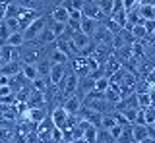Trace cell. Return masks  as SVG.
Returning <instances> with one entry per match:
<instances>
[{
    "mask_svg": "<svg viewBox=\"0 0 155 143\" xmlns=\"http://www.w3.org/2000/svg\"><path fill=\"white\" fill-rule=\"evenodd\" d=\"M66 74H68L66 64H52L51 74H48V78H51V83H52V85H58L62 79L66 78Z\"/></svg>",
    "mask_w": 155,
    "mask_h": 143,
    "instance_id": "8",
    "label": "cell"
},
{
    "mask_svg": "<svg viewBox=\"0 0 155 143\" xmlns=\"http://www.w3.org/2000/svg\"><path fill=\"white\" fill-rule=\"evenodd\" d=\"M97 135H99V128L97 126H93V124H89V126L84 130V139L87 141V143H97Z\"/></svg>",
    "mask_w": 155,
    "mask_h": 143,
    "instance_id": "16",
    "label": "cell"
},
{
    "mask_svg": "<svg viewBox=\"0 0 155 143\" xmlns=\"http://www.w3.org/2000/svg\"><path fill=\"white\" fill-rule=\"evenodd\" d=\"M149 97H151V104H149V106L155 108V91H149Z\"/></svg>",
    "mask_w": 155,
    "mask_h": 143,
    "instance_id": "33",
    "label": "cell"
},
{
    "mask_svg": "<svg viewBox=\"0 0 155 143\" xmlns=\"http://www.w3.org/2000/svg\"><path fill=\"white\" fill-rule=\"evenodd\" d=\"M68 118H70V114L66 112V108L62 106V104H58L54 110H52V114H51V120H52V124H54V128H60V130H64Z\"/></svg>",
    "mask_w": 155,
    "mask_h": 143,
    "instance_id": "6",
    "label": "cell"
},
{
    "mask_svg": "<svg viewBox=\"0 0 155 143\" xmlns=\"http://www.w3.org/2000/svg\"><path fill=\"white\" fill-rule=\"evenodd\" d=\"M140 16L143 20H155V4H142L140 6Z\"/></svg>",
    "mask_w": 155,
    "mask_h": 143,
    "instance_id": "22",
    "label": "cell"
},
{
    "mask_svg": "<svg viewBox=\"0 0 155 143\" xmlns=\"http://www.w3.org/2000/svg\"><path fill=\"white\" fill-rule=\"evenodd\" d=\"M45 108L43 106H39V108H29V122H35V124H39V122H43L45 120Z\"/></svg>",
    "mask_w": 155,
    "mask_h": 143,
    "instance_id": "21",
    "label": "cell"
},
{
    "mask_svg": "<svg viewBox=\"0 0 155 143\" xmlns=\"http://www.w3.org/2000/svg\"><path fill=\"white\" fill-rule=\"evenodd\" d=\"M81 16L91 17V20H95V21H105V20H107V16L99 10V6H97L93 0H85V2H84V8H81Z\"/></svg>",
    "mask_w": 155,
    "mask_h": 143,
    "instance_id": "3",
    "label": "cell"
},
{
    "mask_svg": "<svg viewBox=\"0 0 155 143\" xmlns=\"http://www.w3.org/2000/svg\"><path fill=\"white\" fill-rule=\"evenodd\" d=\"M142 4H155V0H142Z\"/></svg>",
    "mask_w": 155,
    "mask_h": 143,
    "instance_id": "34",
    "label": "cell"
},
{
    "mask_svg": "<svg viewBox=\"0 0 155 143\" xmlns=\"http://www.w3.org/2000/svg\"><path fill=\"white\" fill-rule=\"evenodd\" d=\"M4 21H6V25L10 27V31H21V29H19L18 17H4Z\"/></svg>",
    "mask_w": 155,
    "mask_h": 143,
    "instance_id": "29",
    "label": "cell"
},
{
    "mask_svg": "<svg viewBox=\"0 0 155 143\" xmlns=\"http://www.w3.org/2000/svg\"><path fill=\"white\" fill-rule=\"evenodd\" d=\"M118 143H136L134 141V130L130 124H126V126L122 128V133H120V137L116 139Z\"/></svg>",
    "mask_w": 155,
    "mask_h": 143,
    "instance_id": "18",
    "label": "cell"
},
{
    "mask_svg": "<svg viewBox=\"0 0 155 143\" xmlns=\"http://www.w3.org/2000/svg\"><path fill=\"white\" fill-rule=\"evenodd\" d=\"M132 130H134V141L136 143H142L143 139H147L151 135V130H149L147 124H134Z\"/></svg>",
    "mask_w": 155,
    "mask_h": 143,
    "instance_id": "9",
    "label": "cell"
},
{
    "mask_svg": "<svg viewBox=\"0 0 155 143\" xmlns=\"http://www.w3.org/2000/svg\"><path fill=\"white\" fill-rule=\"evenodd\" d=\"M62 106L66 108V112L70 114V116H78L81 110V106H84V101H81V97H78V95L74 93L72 97H68L64 103H62Z\"/></svg>",
    "mask_w": 155,
    "mask_h": 143,
    "instance_id": "5",
    "label": "cell"
},
{
    "mask_svg": "<svg viewBox=\"0 0 155 143\" xmlns=\"http://www.w3.org/2000/svg\"><path fill=\"white\" fill-rule=\"evenodd\" d=\"M122 124H116V126H113V128H110V130H109V133H110V137H113V139H118V137H120V133H122Z\"/></svg>",
    "mask_w": 155,
    "mask_h": 143,
    "instance_id": "30",
    "label": "cell"
},
{
    "mask_svg": "<svg viewBox=\"0 0 155 143\" xmlns=\"http://www.w3.org/2000/svg\"><path fill=\"white\" fill-rule=\"evenodd\" d=\"M21 10H23V6H19V4L14 2V0H10V4L6 8V17H18Z\"/></svg>",
    "mask_w": 155,
    "mask_h": 143,
    "instance_id": "23",
    "label": "cell"
},
{
    "mask_svg": "<svg viewBox=\"0 0 155 143\" xmlns=\"http://www.w3.org/2000/svg\"><path fill=\"white\" fill-rule=\"evenodd\" d=\"M37 74H39V78H45V79H51L48 78V74H51V68H52V62L47 58V56H43L41 60L37 62Z\"/></svg>",
    "mask_w": 155,
    "mask_h": 143,
    "instance_id": "11",
    "label": "cell"
},
{
    "mask_svg": "<svg viewBox=\"0 0 155 143\" xmlns=\"http://www.w3.org/2000/svg\"><path fill=\"white\" fill-rule=\"evenodd\" d=\"M95 4L99 6V10L103 12L107 17H110V14L114 10V0H95Z\"/></svg>",
    "mask_w": 155,
    "mask_h": 143,
    "instance_id": "19",
    "label": "cell"
},
{
    "mask_svg": "<svg viewBox=\"0 0 155 143\" xmlns=\"http://www.w3.org/2000/svg\"><path fill=\"white\" fill-rule=\"evenodd\" d=\"M149 128H151V130L155 132V122H153V124H151V126H149Z\"/></svg>",
    "mask_w": 155,
    "mask_h": 143,
    "instance_id": "35",
    "label": "cell"
},
{
    "mask_svg": "<svg viewBox=\"0 0 155 143\" xmlns=\"http://www.w3.org/2000/svg\"><path fill=\"white\" fill-rule=\"evenodd\" d=\"M143 27H145V31H147V33H153L155 31V20H145L143 21Z\"/></svg>",
    "mask_w": 155,
    "mask_h": 143,
    "instance_id": "31",
    "label": "cell"
},
{
    "mask_svg": "<svg viewBox=\"0 0 155 143\" xmlns=\"http://www.w3.org/2000/svg\"><path fill=\"white\" fill-rule=\"evenodd\" d=\"M0 85H10V75L0 74Z\"/></svg>",
    "mask_w": 155,
    "mask_h": 143,
    "instance_id": "32",
    "label": "cell"
},
{
    "mask_svg": "<svg viewBox=\"0 0 155 143\" xmlns=\"http://www.w3.org/2000/svg\"><path fill=\"white\" fill-rule=\"evenodd\" d=\"M51 17L54 21L68 23V20H70V12H68L64 6H54V8H52V12H51Z\"/></svg>",
    "mask_w": 155,
    "mask_h": 143,
    "instance_id": "13",
    "label": "cell"
},
{
    "mask_svg": "<svg viewBox=\"0 0 155 143\" xmlns=\"http://www.w3.org/2000/svg\"><path fill=\"white\" fill-rule=\"evenodd\" d=\"M12 52H14V46L6 45V43L0 46V58H2L4 64H6V62H12Z\"/></svg>",
    "mask_w": 155,
    "mask_h": 143,
    "instance_id": "24",
    "label": "cell"
},
{
    "mask_svg": "<svg viewBox=\"0 0 155 143\" xmlns=\"http://www.w3.org/2000/svg\"><path fill=\"white\" fill-rule=\"evenodd\" d=\"M99 23L101 21H95V20H91V17H81V33H85V35H93L95 33V29L99 27Z\"/></svg>",
    "mask_w": 155,
    "mask_h": 143,
    "instance_id": "14",
    "label": "cell"
},
{
    "mask_svg": "<svg viewBox=\"0 0 155 143\" xmlns=\"http://www.w3.org/2000/svg\"><path fill=\"white\" fill-rule=\"evenodd\" d=\"M136 97H138V106L142 108V110L151 104V97H149V93H136Z\"/></svg>",
    "mask_w": 155,
    "mask_h": 143,
    "instance_id": "27",
    "label": "cell"
},
{
    "mask_svg": "<svg viewBox=\"0 0 155 143\" xmlns=\"http://www.w3.org/2000/svg\"><path fill=\"white\" fill-rule=\"evenodd\" d=\"M21 74H23V78H25L27 81H33V79L39 78L37 66H35V64H23V66H21Z\"/></svg>",
    "mask_w": 155,
    "mask_h": 143,
    "instance_id": "17",
    "label": "cell"
},
{
    "mask_svg": "<svg viewBox=\"0 0 155 143\" xmlns=\"http://www.w3.org/2000/svg\"><path fill=\"white\" fill-rule=\"evenodd\" d=\"M109 85H110V79L107 78V75H103V78H97L95 79V91L105 93L107 89H109Z\"/></svg>",
    "mask_w": 155,
    "mask_h": 143,
    "instance_id": "26",
    "label": "cell"
},
{
    "mask_svg": "<svg viewBox=\"0 0 155 143\" xmlns=\"http://www.w3.org/2000/svg\"><path fill=\"white\" fill-rule=\"evenodd\" d=\"M2 66H4V62H2V58H0V68H2Z\"/></svg>",
    "mask_w": 155,
    "mask_h": 143,
    "instance_id": "36",
    "label": "cell"
},
{
    "mask_svg": "<svg viewBox=\"0 0 155 143\" xmlns=\"http://www.w3.org/2000/svg\"><path fill=\"white\" fill-rule=\"evenodd\" d=\"M70 70L74 72L78 78H84V75L89 74V62H87V56H81V54H76L70 58Z\"/></svg>",
    "mask_w": 155,
    "mask_h": 143,
    "instance_id": "2",
    "label": "cell"
},
{
    "mask_svg": "<svg viewBox=\"0 0 155 143\" xmlns=\"http://www.w3.org/2000/svg\"><path fill=\"white\" fill-rule=\"evenodd\" d=\"M72 41H74L76 49H78V50H81V49H85V46L91 43V37L80 31V33H74V35H72Z\"/></svg>",
    "mask_w": 155,
    "mask_h": 143,
    "instance_id": "15",
    "label": "cell"
},
{
    "mask_svg": "<svg viewBox=\"0 0 155 143\" xmlns=\"http://www.w3.org/2000/svg\"><path fill=\"white\" fill-rule=\"evenodd\" d=\"M23 33L21 31H12L10 33V37L6 39V45H10V46H21L23 45Z\"/></svg>",
    "mask_w": 155,
    "mask_h": 143,
    "instance_id": "20",
    "label": "cell"
},
{
    "mask_svg": "<svg viewBox=\"0 0 155 143\" xmlns=\"http://www.w3.org/2000/svg\"><path fill=\"white\" fill-rule=\"evenodd\" d=\"M14 2H18L19 6H23V8H29V10H39L43 0H14Z\"/></svg>",
    "mask_w": 155,
    "mask_h": 143,
    "instance_id": "25",
    "label": "cell"
},
{
    "mask_svg": "<svg viewBox=\"0 0 155 143\" xmlns=\"http://www.w3.org/2000/svg\"><path fill=\"white\" fill-rule=\"evenodd\" d=\"M143 118H145V124H147V126H151V124L155 122V108L153 106L143 108Z\"/></svg>",
    "mask_w": 155,
    "mask_h": 143,
    "instance_id": "28",
    "label": "cell"
},
{
    "mask_svg": "<svg viewBox=\"0 0 155 143\" xmlns=\"http://www.w3.org/2000/svg\"><path fill=\"white\" fill-rule=\"evenodd\" d=\"M21 66H23V62H6V64L0 68V74H4V75H18V74H21Z\"/></svg>",
    "mask_w": 155,
    "mask_h": 143,
    "instance_id": "12",
    "label": "cell"
},
{
    "mask_svg": "<svg viewBox=\"0 0 155 143\" xmlns=\"http://www.w3.org/2000/svg\"><path fill=\"white\" fill-rule=\"evenodd\" d=\"M54 41H56V35L52 33V29H51V27H45V29H43V31L37 35V39H35V43H37V45H41V46L52 45Z\"/></svg>",
    "mask_w": 155,
    "mask_h": 143,
    "instance_id": "10",
    "label": "cell"
},
{
    "mask_svg": "<svg viewBox=\"0 0 155 143\" xmlns=\"http://www.w3.org/2000/svg\"><path fill=\"white\" fill-rule=\"evenodd\" d=\"M51 46V49L47 50V58L52 62V64H68V62H70V56L66 54V52H62L60 49H56L54 45H48Z\"/></svg>",
    "mask_w": 155,
    "mask_h": 143,
    "instance_id": "7",
    "label": "cell"
},
{
    "mask_svg": "<svg viewBox=\"0 0 155 143\" xmlns=\"http://www.w3.org/2000/svg\"><path fill=\"white\" fill-rule=\"evenodd\" d=\"M37 17H41V14H39V10H29V8H23L21 12H19L18 16V21H19V29H25L27 25H31L33 21L37 20Z\"/></svg>",
    "mask_w": 155,
    "mask_h": 143,
    "instance_id": "4",
    "label": "cell"
},
{
    "mask_svg": "<svg viewBox=\"0 0 155 143\" xmlns=\"http://www.w3.org/2000/svg\"><path fill=\"white\" fill-rule=\"evenodd\" d=\"M45 27H47V17H45V16L37 17V20L33 21L31 25H27L25 29L21 31V33H23V41H25V43H33V41L37 39V35H39L43 29H45Z\"/></svg>",
    "mask_w": 155,
    "mask_h": 143,
    "instance_id": "1",
    "label": "cell"
}]
</instances>
